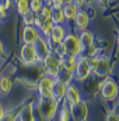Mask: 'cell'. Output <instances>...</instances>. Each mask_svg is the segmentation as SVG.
<instances>
[{
	"instance_id": "6da1fadb",
	"label": "cell",
	"mask_w": 119,
	"mask_h": 121,
	"mask_svg": "<svg viewBox=\"0 0 119 121\" xmlns=\"http://www.w3.org/2000/svg\"><path fill=\"white\" fill-rule=\"evenodd\" d=\"M60 45L63 47V49H64L66 54L73 55V56H76V58L80 56L81 52L84 51L83 47H81L80 38H79L77 35H74V34H69V35H66L64 39H63V42H62Z\"/></svg>"
},
{
	"instance_id": "7a4b0ae2",
	"label": "cell",
	"mask_w": 119,
	"mask_h": 121,
	"mask_svg": "<svg viewBox=\"0 0 119 121\" xmlns=\"http://www.w3.org/2000/svg\"><path fill=\"white\" fill-rule=\"evenodd\" d=\"M38 106H39V110H41V114L44 116L45 120H52L58 111V107H59V101H56L53 97H39V101H38Z\"/></svg>"
},
{
	"instance_id": "3957f363",
	"label": "cell",
	"mask_w": 119,
	"mask_h": 121,
	"mask_svg": "<svg viewBox=\"0 0 119 121\" xmlns=\"http://www.w3.org/2000/svg\"><path fill=\"white\" fill-rule=\"evenodd\" d=\"M101 94L105 100L114 101L119 96V86L112 78H105L101 83Z\"/></svg>"
},
{
	"instance_id": "277c9868",
	"label": "cell",
	"mask_w": 119,
	"mask_h": 121,
	"mask_svg": "<svg viewBox=\"0 0 119 121\" xmlns=\"http://www.w3.org/2000/svg\"><path fill=\"white\" fill-rule=\"evenodd\" d=\"M77 65H76V70H74V79L77 82H84L90 75H91V68L88 63V58L87 56H77Z\"/></svg>"
},
{
	"instance_id": "5b68a950",
	"label": "cell",
	"mask_w": 119,
	"mask_h": 121,
	"mask_svg": "<svg viewBox=\"0 0 119 121\" xmlns=\"http://www.w3.org/2000/svg\"><path fill=\"white\" fill-rule=\"evenodd\" d=\"M44 68H45V72H46V76L52 78V79H56L59 78V72H60V59L59 56L56 55H48L45 59H44Z\"/></svg>"
},
{
	"instance_id": "8992f818",
	"label": "cell",
	"mask_w": 119,
	"mask_h": 121,
	"mask_svg": "<svg viewBox=\"0 0 119 121\" xmlns=\"http://www.w3.org/2000/svg\"><path fill=\"white\" fill-rule=\"evenodd\" d=\"M20 59L24 65H34L38 58V54H36V49H35V45L32 44H24L21 47V54H20Z\"/></svg>"
},
{
	"instance_id": "52a82bcc",
	"label": "cell",
	"mask_w": 119,
	"mask_h": 121,
	"mask_svg": "<svg viewBox=\"0 0 119 121\" xmlns=\"http://www.w3.org/2000/svg\"><path fill=\"white\" fill-rule=\"evenodd\" d=\"M66 87L67 85L60 79V78H56L53 79V83H52V97L56 100V101H62L63 97L66 96Z\"/></svg>"
},
{
	"instance_id": "ba28073f",
	"label": "cell",
	"mask_w": 119,
	"mask_h": 121,
	"mask_svg": "<svg viewBox=\"0 0 119 121\" xmlns=\"http://www.w3.org/2000/svg\"><path fill=\"white\" fill-rule=\"evenodd\" d=\"M87 104L84 101H79L76 106L70 108V116L74 118V121H86L87 120Z\"/></svg>"
},
{
	"instance_id": "9c48e42d",
	"label": "cell",
	"mask_w": 119,
	"mask_h": 121,
	"mask_svg": "<svg viewBox=\"0 0 119 121\" xmlns=\"http://www.w3.org/2000/svg\"><path fill=\"white\" fill-rule=\"evenodd\" d=\"M52 83L53 79L49 76H44L41 78L39 83H38V91H39V97H52Z\"/></svg>"
},
{
	"instance_id": "30bf717a",
	"label": "cell",
	"mask_w": 119,
	"mask_h": 121,
	"mask_svg": "<svg viewBox=\"0 0 119 121\" xmlns=\"http://www.w3.org/2000/svg\"><path fill=\"white\" fill-rule=\"evenodd\" d=\"M64 37H66L64 27H63L62 24H55L53 28H52V31H51V34H49V38H51L49 41H51L52 45L58 47V45H60V44L63 42Z\"/></svg>"
},
{
	"instance_id": "8fae6325",
	"label": "cell",
	"mask_w": 119,
	"mask_h": 121,
	"mask_svg": "<svg viewBox=\"0 0 119 121\" xmlns=\"http://www.w3.org/2000/svg\"><path fill=\"white\" fill-rule=\"evenodd\" d=\"M60 66L63 68L64 72H67L69 75H73L76 70V65H77V58L69 54H64L63 56H60Z\"/></svg>"
},
{
	"instance_id": "7c38bea8",
	"label": "cell",
	"mask_w": 119,
	"mask_h": 121,
	"mask_svg": "<svg viewBox=\"0 0 119 121\" xmlns=\"http://www.w3.org/2000/svg\"><path fill=\"white\" fill-rule=\"evenodd\" d=\"M90 23V17H88V13L84 11V10H79L76 17H74V27L76 30H80V31H84L87 28Z\"/></svg>"
},
{
	"instance_id": "4fadbf2b",
	"label": "cell",
	"mask_w": 119,
	"mask_h": 121,
	"mask_svg": "<svg viewBox=\"0 0 119 121\" xmlns=\"http://www.w3.org/2000/svg\"><path fill=\"white\" fill-rule=\"evenodd\" d=\"M35 45V49H36V54H38V58L41 60H44L48 55H51V48L48 45V41L44 39V38H38V41L34 44Z\"/></svg>"
},
{
	"instance_id": "5bb4252c",
	"label": "cell",
	"mask_w": 119,
	"mask_h": 121,
	"mask_svg": "<svg viewBox=\"0 0 119 121\" xmlns=\"http://www.w3.org/2000/svg\"><path fill=\"white\" fill-rule=\"evenodd\" d=\"M111 70V62L107 56H98V63L94 69V72L98 75V76H108Z\"/></svg>"
},
{
	"instance_id": "9a60e30c",
	"label": "cell",
	"mask_w": 119,
	"mask_h": 121,
	"mask_svg": "<svg viewBox=\"0 0 119 121\" xmlns=\"http://www.w3.org/2000/svg\"><path fill=\"white\" fill-rule=\"evenodd\" d=\"M66 100H67V104L70 108L80 101V91L74 85H70L66 87Z\"/></svg>"
},
{
	"instance_id": "2e32d148",
	"label": "cell",
	"mask_w": 119,
	"mask_h": 121,
	"mask_svg": "<svg viewBox=\"0 0 119 121\" xmlns=\"http://www.w3.org/2000/svg\"><path fill=\"white\" fill-rule=\"evenodd\" d=\"M39 38V31L36 30V27L30 26V27H25L23 30V41L25 44H35Z\"/></svg>"
},
{
	"instance_id": "e0dca14e",
	"label": "cell",
	"mask_w": 119,
	"mask_h": 121,
	"mask_svg": "<svg viewBox=\"0 0 119 121\" xmlns=\"http://www.w3.org/2000/svg\"><path fill=\"white\" fill-rule=\"evenodd\" d=\"M18 120L20 121H35V116H34V103H28L25 104L21 111L18 113Z\"/></svg>"
},
{
	"instance_id": "ac0fdd59",
	"label": "cell",
	"mask_w": 119,
	"mask_h": 121,
	"mask_svg": "<svg viewBox=\"0 0 119 121\" xmlns=\"http://www.w3.org/2000/svg\"><path fill=\"white\" fill-rule=\"evenodd\" d=\"M79 9L76 7V4L71 3H67V4H63V16H64V20H74L76 14H77Z\"/></svg>"
},
{
	"instance_id": "d6986e66",
	"label": "cell",
	"mask_w": 119,
	"mask_h": 121,
	"mask_svg": "<svg viewBox=\"0 0 119 121\" xmlns=\"http://www.w3.org/2000/svg\"><path fill=\"white\" fill-rule=\"evenodd\" d=\"M51 20L53 24H62L64 21V16H63V7L58 6H52V14H51Z\"/></svg>"
},
{
	"instance_id": "ffe728a7",
	"label": "cell",
	"mask_w": 119,
	"mask_h": 121,
	"mask_svg": "<svg viewBox=\"0 0 119 121\" xmlns=\"http://www.w3.org/2000/svg\"><path fill=\"white\" fill-rule=\"evenodd\" d=\"M79 38H80V42H81L83 49H84V48H90V47L92 45V42H94V34H92L91 31H87V30L83 31Z\"/></svg>"
},
{
	"instance_id": "44dd1931",
	"label": "cell",
	"mask_w": 119,
	"mask_h": 121,
	"mask_svg": "<svg viewBox=\"0 0 119 121\" xmlns=\"http://www.w3.org/2000/svg\"><path fill=\"white\" fill-rule=\"evenodd\" d=\"M16 9L18 14H27L30 11V0H16Z\"/></svg>"
},
{
	"instance_id": "7402d4cb",
	"label": "cell",
	"mask_w": 119,
	"mask_h": 121,
	"mask_svg": "<svg viewBox=\"0 0 119 121\" xmlns=\"http://www.w3.org/2000/svg\"><path fill=\"white\" fill-rule=\"evenodd\" d=\"M11 87H13V85H11L10 78H8V76H3V78L0 79V91H1L3 94H7V93L11 91Z\"/></svg>"
},
{
	"instance_id": "603a6c76",
	"label": "cell",
	"mask_w": 119,
	"mask_h": 121,
	"mask_svg": "<svg viewBox=\"0 0 119 121\" xmlns=\"http://www.w3.org/2000/svg\"><path fill=\"white\" fill-rule=\"evenodd\" d=\"M53 23H52V20H44V23H42V26H41V28L38 31H41L45 37H49V34H51V31H52V28H53Z\"/></svg>"
},
{
	"instance_id": "cb8c5ba5",
	"label": "cell",
	"mask_w": 119,
	"mask_h": 121,
	"mask_svg": "<svg viewBox=\"0 0 119 121\" xmlns=\"http://www.w3.org/2000/svg\"><path fill=\"white\" fill-rule=\"evenodd\" d=\"M51 14H52V6H49V4H44L38 16H39L42 20L46 21V20H51Z\"/></svg>"
},
{
	"instance_id": "d4e9b609",
	"label": "cell",
	"mask_w": 119,
	"mask_h": 121,
	"mask_svg": "<svg viewBox=\"0 0 119 121\" xmlns=\"http://www.w3.org/2000/svg\"><path fill=\"white\" fill-rule=\"evenodd\" d=\"M42 6H44V1H42V0H30V11L34 13L35 16L39 14Z\"/></svg>"
},
{
	"instance_id": "484cf974",
	"label": "cell",
	"mask_w": 119,
	"mask_h": 121,
	"mask_svg": "<svg viewBox=\"0 0 119 121\" xmlns=\"http://www.w3.org/2000/svg\"><path fill=\"white\" fill-rule=\"evenodd\" d=\"M23 21H24V26L25 27H30V26H34L35 24V14L28 11L27 14L23 16Z\"/></svg>"
},
{
	"instance_id": "4316f807",
	"label": "cell",
	"mask_w": 119,
	"mask_h": 121,
	"mask_svg": "<svg viewBox=\"0 0 119 121\" xmlns=\"http://www.w3.org/2000/svg\"><path fill=\"white\" fill-rule=\"evenodd\" d=\"M70 108L66 107V104L63 106V108L60 110V121H70Z\"/></svg>"
},
{
	"instance_id": "83f0119b",
	"label": "cell",
	"mask_w": 119,
	"mask_h": 121,
	"mask_svg": "<svg viewBox=\"0 0 119 121\" xmlns=\"http://www.w3.org/2000/svg\"><path fill=\"white\" fill-rule=\"evenodd\" d=\"M17 120V113H14V111H8L7 114H4L3 116V118L0 121H16Z\"/></svg>"
},
{
	"instance_id": "f1b7e54d",
	"label": "cell",
	"mask_w": 119,
	"mask_h": 121,
	"mask_svg": "<svg viewBox=\"0 0 119 121\" xmlns=\"http://www.w3.org/2000/svg\"><path fill=\"white\" fill-rule=\"evenodd\" d=\"M105 121H119V114L116 113V111L111 110V111L107 114V120Z\"/></svg>"
},
{
	"instance_id": "f546056e",
	"label": "cell",
	"mask_w": 119,
	"mask_h": 121,
	"mask_svg": "<svg viewBox=\"0 0 119 121\" xmlns=\"http://www.w3.org/2000/svg\"><path fill=\"white\" fill-rule=\"evenodd\" d=\"M86 3H87L86 0H73V4H76V7H77V9H81Z\"/></svg>"
},
{
	"instance_id": "4dcf8cb0",
	"label": "cell",
	"mask_w": 119,
	"mask_h": 121,
	"mask_svg": "<svg viewBox=\"0 0 119 121\" xmlns=\"http://www.w3.org/2000/svg\"><path fill=\"white\" fill-rule=\"evenodd\" d=\"M4 114H6V113H4V108H3V104L0 103V120L3 118V116H4Z\"/></svg>"
},
{
	"instance_id": "1f68e13d",
	"label": "cell",
	"mask_w": 119,
	"mask_h": 121,
	"mask_svg": "<svg viewBox=\"0 0 119 121\" xmlns=\"http://www.w3.org/2000/svg\"><path fill=\"white\" fill-rule=\"evenodd\" d=\"M3 49H4V47H3V42H1V39H0V55L3 54Z\"/></svg>"
},
{
	"instance_id": "d6a6232c",
	"label": "cell",
	"mask_w": 119,
	"mask_h": 121,
	"mask_svg": "<svg viewBox=\"0 0 119 121\" xmlns=\"http://www.w3.org/2000/svg\"><path fill=\"white\" fill-rule=\"evenodd\" d=\"M44 1V4H49L51 6V0H42Z\"/></svg>"
},
{
	"instance_id": "836d02e7",
	"label": "cell",
	"mask_w": 119,
	"mask_h": 121,
	"mask_svg": "<svg viewBox=\"0 0 119 121\" xmlns=\"http://www.w3.org/2000/svg\"><path fill=\"white\" fill-rule=\"evenodd\" d=\"M98 1H101V3H105V1H108V0H98Z\"/></svg>"
},
{
	"instance_id": "e575fe53",
	"label": "cell",
	"mask_w": 119,
	"mask_h": 121,
	"mask_svg": "<svg viewBox=\"0 0 119 121\" xmlns=\"http://www.w3.org/2000/svg\"><path fill=\"white\" fill-rule=\"evenodd\" d=\"M86 1H90V3H91V1H94V0H86Z\"/></svg>"
},
{
	"instance_id": "d590c367",
	"label": "cell",
	"mask_w": 119,
	"mask_h": 121,
	"mask_svg": "<svg viewBox=\"0 0 119 121\" xmlns=\"http://www.w3.org/2000/svg\"><path fill=\"white\" fill-rule=\"evenodd\" d=\"M118 47H119V37H118Z\"/></svg>"
}]
</instances>
